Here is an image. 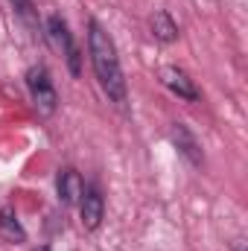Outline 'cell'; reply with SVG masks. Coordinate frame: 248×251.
Listing matches in <instances>:
<instances>
[{
    "label": "cell",
    "mask_w": 248,
    "mask_h": 251,
    "mask_svg": "<svg viewBox=\"0 0 248 251\" xmlns=\"http://www.w3.org/2000/svg\"><path fill=\"white\" fill-rule=\"evenodd\" d=\"M47 35L56 41V47L64 53L70 73L79 76V73H82V56H79V47H76V41H73V32H70V26H67V21H64L62 15H50V18H47Z\"/></svg>",
    "instance_id": "3"
},
{
    "label": "cell",
    "mask_w": 248,
    "mask_h": 251,
    "mask_svg": "<svg viewBox=\"0 0 248 251\" xmlns=\"http://www.w3.org/2000/svg\"><path fill=\"white\" fill-rule=\"evenodd\" d=\"M88 53H91L94 73L99 79V88L108 94L111 102L125 105L128 88H125V76H123V67H120V56H117V47H114L111 35L102 29V24L97 18L88 21Z\"/></svg>",
    "instance_id": "1"
},
{
    "label": "cell",
    "mask_w": 248,
    "mask_h": 251,
    "mask_svg": "<svg viewBox=\"0 0 248 251\" xmlns=\"http://www.w3.org/2000/svg\"><path fill=\"white\" fill-rule=\"evenodd\" d=\"M0 240H3V243H12V246L26 243V231H24V225H21L15 207H9V204L0 207Z\"/></svg>",
    "instance_id": "8"
},
{
    "label": "cell",
    "mask_w": 248,
    "mask_h": 251,
    "mask_svg": "<svg viewBox=\"0 0 248 251\" xmlns=\"http://www.w3.org/2000/svg\"><path fill=\"white\" fill-rule=\"evenodd\" d=\"M12 3V9H15V15L24 21V26L26 29H38V9L32 6V0H9Z\"/></svg>",
    "instance_id": "10"
},
{
    "label": "cell",
    "mask_w": 248,
    "mask_h": 251,
    "mask_svg": "<svg viewBox=\"0 0 248 251\" xmlns=\"http://www.w3.org/2000/svg\"><path fill=\"white\" fill-rule=\"evenodd\" d=\"M231 251H246V243H234V249Z\"/></svg>",
    "instance_id": "11"
},
{
    "label": "cell",
    "mask_w": 248,
    "mask_h": 251,
    "mask_svg": "<svg viewBox=\"0 0 248 251\" xmlns=\"http://www.w3.org/2000/svg\"><path fill=\"white\" fill-rule=\"evenodd\" d=\"M35 251H53V249L50 246H41V249H35Z\"/></svg>",
    "instance_id": "12"
},
{
    "label": "cell",
    "mask_w": 248,
    "mask_h": 251,
    "mask_svg": "<svg viewBox=\"0 0 248 251\" xmlns=\"http://www.w3.org/2000/svg\"><path fill=\"white\" fill-rule=\"evenodd\" d=\"M161 82H164L178 100H187V102H198V100H201V91L196 88V82L190 79V73L181 70V67H175V64L161 67Z\"/></svg>",
    "instance_id": "4"
},
{
    "label": "cell",
    "mask_w": 248,
    "mask_h": 251,
    "mask_svg": "<svg viewBox=\"0 0 248 251\" xmlns=\"http://www.w3.org/2000/svg\"><path fill=\"white\" fill-rule=\"evenodd\" d=\"M24 79H26V88H29V94H32V102H35L38 114L50 117V114L59 108V94H56V88H53V79H50L47 67L35 64V67L26 70Z\"/></svg>",
    "instance_id": "2"
},
{
    "label": "cell",
    "mask_w": 248,
    "mask_h": 251,
    "mask_svg": "<svg viewBox=\"0 0 248 251\" xmlns=\"http://www.w3.org/2000/svg\"><path fill=\"white\" fill-rule=\"evenodd\" d=\"M149 29H152V35H155L161 44H173V41L178 38V24L173 21V15H170L167 9H158V12L149 18Z\"/></svg>",
    "instance_id": "9"
},
{
    "label": "cell",
    "mask_w": 248,
    "mask_h": 251,
    "mask_svg": "<svg viewBox=\"0 0 248 251\" xmlns=\"http://www.w3.org/2000/svg\"><path fill=\"white\" fill-rule=\"evenodd\" d=\"M79 216H82V225L85 231H97L105 219V199L97 187H85L82 199H79Z\"/></svg>",
    "instance_id": "5"
},
{
    "label": "cell",
    "mask_w": 248,
    "mask_h": 251,
    "mask_svg": "<svg viewBox=\"0 0 248 251\" xmlns=\"http://www.w3.org/2000/svg\"><path fill=\"white\" fill-rule=\"evenodd\" d=\"M170 137H173V146L184 155L193 167H201V164H204V152H201V146H198L196 134H193L184 123H173V128H170Z\"/></svg>",
    "instance_id": "6"
},
{
    "label": "cell",
    "mask_w": 248,
    "mask_h": 251,
    "mask_svg": "<svg viewBox=\"0 0 248 251\" xmlns=\"http://www.w3.org/2000/svg\"><path fill=\"white\" fill-rule=\"evenodd\" d=\"M56 193H59V201L62 204H76L82 199V193H85L82 176L73 167H62L59 176H56Z\"/></svg>",
    "instance_id": "7"
}]
</instances>
